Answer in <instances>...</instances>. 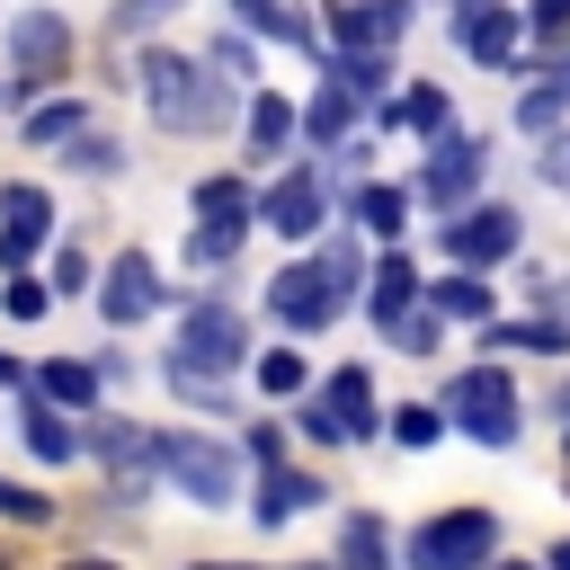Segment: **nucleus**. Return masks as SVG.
<instances>
[{
    "mask_svg": "<svg viewBox=\"0 0 570 570\" xmlns=\"http://www.w3.org/2000/svg\"><path fill=\"white\" fill-rule=\"evenodd\" d=\"M356 223H365V232H383V240H392V232H401V223H410V196H401V187H365V196H356Z\"/></svg>",
    "mask_w": 570,
    "mask_h": 570,
    "instance_id": "obj_25",
    "label": "nucleus"
},
{
    "mask_svg": "<svg viewBox=\"0 0 570 570\" xmlns=\"http://www.w3.org/2000/svg\"><path fill=\"white\" fill-rule=\"evenodd\" d=\"M445 419H454L472 445H508V436H517V383H508L499 365H463V374L445 383Z\"/></svg>",
    "mask_w": 570,
    "mask_h": 570,
    "instance_id": "obj_4",
    "label": "nucleus"
},
{
    "mask_svg": "<svg viewBox=\"0 0 570 570\" xmlns=\"http://www.w3.org/2000/svg\"><path fill=\"white\" fill-rule=\"evenodd\" d=\"M392 338H401L410 356H436V338H445V321H436V312H401V321H392Z\"/></svg>",
    "mask_w": 570,
    "mask_h": 570,
    "instance_id": "obj_30",
    "label": "nucleus"
},
{
    "mask_svg": "<svg viewBox=\"0 0 570 570\" xmlns=\"http://www.w3.org/2000/svg\"><path fill=\"white\" fill-rule=\"evenodd\" d=\"M543 570H570V534H561V543H552V561H543Z\"/></svg>",
    "mask_w": 570,
    "mask_h": 570,
    "instance_id": "obj_39",
    "label": "nucleus"
},
{
    "mask_svg": "<svg viewBox=\"0 0 570 570\" xmlns=\"http://www.w3.org/2000/svg\"><path fill=\"white\" fill-rule=\"evenodd\" d=\"M428 312H436V321H445V312H454V321H472V312H490V285H481L472 267H454V276L436 285V303H428Z\"/></svg>",
    "mask_w": 570,
    "mask_h": 570,
    "instance_id": "obj_23",
    "label": "nucleus"
},
{
    "mask_svg": "<svg viewBox=\"0 0 570 570\" xmlns=\"http://www.w3.org/2000/svg\"><path fill=\"white\" fill-rule=\"evenodd\" d=\"M392 436H401V445H436V436H445V410L410 401V410H392Z\"/></svg>",
    "mask_w": 570,
    "mask_h": 570,
    "instance_id": "obj_29",
    "label": "nucleus"
},
{
    "mask_svg": "<svg viewBox=\"0 0 570 570\" xmlns=\"http://www.w3.org/2000/svg\"><path fill=\"white\" fill-rule=\"evenodd\" d=\"M134 71H142V89H151V107H160V125H214V116L232 107V89H223L214 71H196V62H178V53H142Z\"/></svg>",
    "mask_w": 570,
    "mask_h": 570,
    "instance_id": "obj_3",
    "label": "nucleus"
},
{
    "mask_svg": "<svg viewBox=\"0 0 570 570\" xmlns=\"http://www.w3.org/2000/svg\"><path fill=\"white\" fill-rule=\"evenodd\" d=\"M36 240H45V187H0V267H27L36 258Z\"/></svg>",
    "mask_w": 570,
    "mask_h": 570,
    "instance_id": "obj_14",
    "label": "nucleus"
},
{
    "mask_svg": "<svg viewBox=\"0 0 570 570\" xmlns=\"http://www.w3.org/2000/svg\"><path fill=\"white\" fill-rule=\"evenodd\" d=\"M62 53H71V18H53V9H18V18H9V62H18L27 80L53 71Z\"/></svg>",
    "mask_w": 570,
    "mask_h": 570,
    "instance_id": "obj_12",
    "label": "nucleus"
},
{
    "mask_svg": "<svg viewBox=\"0 0 570 570\" xmlns=\"http://www.w3.org/2000/svg\"><path fill=\"white\" fill-rule=\"evenodd\" d=\"M9 312H18V321H36V312H45V285H27V276H18V285H9Z\"/></svg>",
    "mask_w": 570,
    "mask_h": 570,
    "instance_id": "obj_36",
    "label": "nucleus"
},
{
    "mask_svg": "<svg viewBox=\"0 0 570 570\" xmlns=\"http://www.w3.org/2000/svg\"><path fill=\"white\" fill-rule=\"evenodd\" d=\"M151 472H169V481H178L196 508H232V481H240L232 445H214V436H196V428L151 436Z\"/></svg>",
    "mask_w": 570,
    "mask_h": 570,
    "instance_id": "obj_1",
    "label": "nucleus"
},
{
    "mask_svg": "<svg viewBox=\"0 0 570 570\" xmlns=\"http://www.w3.org/2000/svg\"><path fill=\"white\" fill-rule=\"evenodd\" d=\"M561 107H570V71H561V80H543V89H534V98H525L517 116H525V125H552Z\"/></svg>",
    "mask_w": 570,
    "mask_h": 570,
    "instance_id": "obj_31",
    "label": "nucleus"
},
{
    "mask_svg": "<svg viewBox=\"0 0 570 570\" xmlns=\"http://www.w3.org/2000/svg\"><path fill=\"white\" fill-rule=\"evenodd\" d=\"M27 445H36L45 463H71V454H80V428H62V410H27Z\"/></svg>",
    "mask_w": 570,
    "mask_h": 570,
    "instance_id": "obj_24",
    "label": "nucleus"
},
{
    "mask_svg": "<svg viewBox=\"0 0 570 570\" xmlns=\"http://www.w3.org/2000/svg\"><path fill=\"white\" fill-rule=\"evenodd\" d=\"M0 570H9V561H0Z\"/></svg>",
    "mask_w": 570,
    "mask_h": 570,
    "instance_id": "obj_43",
    "label": "nucleus"
},
{
    "mask_svg": "<svg viewBox=\"0 0 570 570\" xmlns=\"http://www.w3.org/2000/svg\"><path fill=\"white\" fill-rule=\"evenodd\" d=\"M543 178H552V187H570V151H543Z\"/></svg>",
    "mask_w": 570,
    "mask_h": 570,
    "instance_id": "obj_38",
    "label": "nucleus"
},
{
    "mask_svg": "<svg viewBox=\"0 0 570 570\" xmlns=\"http://www.w3.org/2000/svg\"><path fill=\"white\" fill-rule=\"evenodd\" d=\"M534 27H543V36H561V27H570V0H534Z\"/></svg>",
    "mask_w": 570,
    "mask_h": 570,
    "instance_id": "obj_37",
    "label": "nucleus"
},
{
    "mask_svg": "<svg viewBox=\"0 0 570 570\" xmlns=\"http://www.w3.org/2000/svg\"><path fill=\"white\" fill-rule=\"evenodd\" d=\"M53 285H62V294H80V285H89V258H80V249H62V258H53Z\"/></svg>",
    "mask_w": 570,
    "mask_h": 570,
    "instance_id": "obj_35",
    "label": "nucleus"
},
{
    "mask_svg": "<svg viewBox=\"0 0 570 570\" xmlns=\"http://www.w3.org/2000/svg\"><path fill=\"white\" fill-rule=\"evenodd\" d=\"M338 561H347V570H392L383 517H347V525H338Z\"/></svg>",
    "mask_w": 570,
    "mask_h": 570,
    "instance_id": "obj_18",
    "label": "nucleus"
},
{
    "mask_svg": "<svg viewBox=\"0 0 570 570\" xmlns=\"http://www.w3.org/2000/svg\"><path fill=\"white\" fill-rule=\"evenodd\" d=\"M303 508H321V481L267 463V481H258V525H285V517H303Z\"/></svg>",
    "mask_w": 570,
    "mask_h": 570,
    "instance_id": "obj_15",
    "label": "nucleus"
},
{
    "mask_svg": "<svg viewBox=\"0 0 570 570\" xmlns=\"http://www.w3.org/2000/svg\"><path fill=\"white\" fill-rule=\"evenodd\" d=\"M401 116H410L419 134H436V125H445V89H410V98H401Z\"/></svg>",
    "mask_w": 570,
    "mask_h": 570,
    "instance_id": "obj_32",
    "label": "nucleus"
},
{
    "mask_svg": "<svg viewBox=\"0 0 570 570\" xmlns=\"http://www.w3.org/2000/svg\"><path fill=\"white\" fill-rule=\"evenodd\" d=\"M0 517H18V525H45V499H36L27 481H0Z\"/></svg>",
    "mask_w": 570,
    "mask_h": 570,
    "instance_id": "obj_33",
    "label": "nucleus"
},
{
    "mask_svg": "<svg viewBox=\"0 0 570 570\" xmlns=\"http://www.w3.org/2000/svg\"><path fill=\"white\" fill-rule=\"evenodd\" d=\"M36 383H45V401H62V410H89V401H98V365H71V356L45 365Z\"/></svg>",
    "mask_w": 570,
    "mask_h": 570,
    "instance_id": "obj_22",
    "label": "nucleus"
},
{
    "mask_svg": "<svg viewBox=\"0 0 570 570\" xmlns=\"http://www.w3.org/2000/svg\"><path fill=\"white\" fill-rule=\"evenodd\" d=\"M240 232H249V187L240 178H205L196 187V240H187V258L196 267H232Z\"/></svg>",
    "mask_w": 570,
    "mask_h": 570,
    "instance_id": "obj_6",
    "label": "nucleus"
},
{
    "mask_svg": "<svg viewBox=\"0 0 570 570\" xmlns=\"http://www.w3.org/2000/svg\"><path fill=\"white\" fill-rule=\"evenodd\" d=\"M294 134H303V116H294L285 98H249V151H258V160H285Z\"/></svg>",
    "mask_w": 570,
    "mask_h": 570,
    "instance_id": "obj_16",
    "label": "nucleus"
},
{
    "mask_svg": "<svg viewBox=\"0 0 570 570\" xmlns=\"http://www.w3.org/2000/svg\"><path fill=\"white\" fill-rule=\"evenodd\" d=\"M481 570H543V561H499V552H490V561H481Z\"/></svg>",
    "mask_w": 570,
    "mask_h": 570,
    "instance_id": "obj_40",
    "label": "nucleus"
},
{
    "mask_svg": "<svg viewBox=\"0 0 570 570\" xmlns=\"http://www.w3.org/2000/svg\"><path fill=\"white\" fill-rule=\"evenodd\" d=\"M267 312H276V330H294V338H303V330H330V321L347 312V294H338V285L321 276V258H312V267H276Z\"/></svg>",
    "mask_w": 570,
    "mask_h": 570,
    "instance_id": "obj_8",
    "label": "nucleus"
},
{
    "mask_svg": "<svg viewBox=\"0 0 570 570\" xmlns=\"http://www.w3.org/2000/svg\"><path fill=\"white\" fill-rule=\"evenodd\" d=\"M365 98L347 89V80H330L321 98H312V116H303V134H321V142H347V116H356Z\"/></svg>",
    "mask_w": 570,
    "mask_h": 570,
    "instance_id": "obj_20",
    "label": "nucleus"
},
{
    "mask_svg": "<svg viewBox=\"0 0 570 570\" xmlns=\"http://www.w3.org/2000/svg\"><path fill=\"white\" fill-rule=\"evenodd\" d=\"M490 552H499V517H490V508H445V517H428V525L401 543L410 570H481Z\"/></svg>",
    "mask_w": 570,
    "mask_h": 570,
    "instance_id": "obj_2",
    "label": "nucleus"
},
{
    "mask_svg": "<svg viewBox=\"0 0 570 570\" xmlns=\"http://www.w3.org/2000/svg\"><path fill=\"white\" fill-rule=\"evenodd\" d=\"M401 27H410V9H401V0H365V9H347V18H338V36H347V45H365V53H374V45H392Z\"/></svg>",
    "mask_w": 570,
    "mask_h": 570,
    "instance_id": "obj_17",
    "label": "nucleus"
},
{
    "mask_svg": "<svg viewBox=\"0 0 570 570\" xmlns=\"http://www.w3.org/2000/svg\"><path fill=\"white\" fill-rule=\"evenodd\" d=\"M499 347H570V330H552V321H508V330H499V321H490V356H499Z\"/></svg>",
    "mask_w": 570,
    "mask_h": 570,
    "instance_id": "obj_26",
    "label": "nucleus"
},
{
    "mask_svg": "<svg viewBox=\"0 0 570 570\" xmlns=\"http://www.w3.org/2000/svg\"><path fill=\"white\" fill-rule=\"evenodd\" d=\"M240 356H249V330H240L232 303H196V312L178 321V356H169V365H187V374H205V365L232 374Z\"/></svg>",
    "mask_w": 570,
    "mask_h": 570,
    "instance_id": "obj_7",
    "label": "nucleus"
},
{
    "mask_svg": "<svg viewBox=\"0 0 570 570\" xmlns=\"http://www.w3.org/2000/svg\"><path fill=\"white\" fill-rule=\"evenodd\" d=\"M463 45H472L481 62H499V71H508V45H517V18H508V9L490 0L481 18H463Z\"/></svg>",
    "mask_w": 570,
    "mask_h": 570,
    "instance_id": "obj_19",
    "label": "nucleus"
},
{
    "mask_svg": "<svg viewBox=\"0 0 570 570\" xmlns=\"http://www.w3.org/2000/svg\"><path fill=\"white\" fill-rule=\"evenodd\" d=\"M62 134H80V98H53L27 116V142H62Z\"/></svg>",
    "mask_w": 570,
    "mask_h": 570,
    "instance_id": "obj_28",
    "label": "nucleus"
},
{
    "mask_svg": "<svg viewBox=\"0 0 570 570\" xmlns=\"http://www.w3.org/2000/svg\"><path fill=\"white\" fill-rule=\"evenodd\" d=\"M294 428H303L312 445H356V436H374V383H365L356 365H338L321 392H303Z\"/></svg>",
    "mask_w": 570,
    "mask_h": 570,
    "instance_id": "obj_5",
    "label": "nucleus"
},
{
    "mask_svg": "<svg viewBox=\"0 0 570 570\" xmlns=\"http://www.w3.org/2000/svg\"><path fill=\"white\" fill-rule=\"evenodd\" d=\"M249 214H258L276 240H312V232H321V178H312V169H285Z\"/></svg>",
    "mask_w": 570,
    "mask_h": 570,
    "instance_id": "obj_10",
    "label": "nucleus"
},
{
    "mask_svg": "<svg viewBox=\"0 0 570 570\" xmlns=\"http://www.w3.org/2000/svg\"><path fill=\"white\" fill-rule=\"evenodd\" d=\"M151 303H160V267H151L142 249H125V258L107 267V294H98V312H107L116 330H134V321H142Z\"/></svg>",
    "mask_w": 570,
    "mask_h": 570,
    "instance_id": "obj_13",
    "label": "nucleus"
},
{
    "mask_svg": "<svg viewBox=\"0 0 570 570\" xmlns=\"http://www.w3.org/2000/svg\"><path fill=\"white\" fill-rule=\"evenodd\" d=\"M410 294H419L410 258H383V267H374V294H365V303H374V321H401V312H410Z\"/></svg>",
    "mask_w": 570,
    "mask_h": 570,
    "instance_id": "obj_21",
    "label": "nucleus"
},
{
    "mask_svg": "<svg viewBox=\"0 0 570 570\" xmlns=\"http://www.w3.org/2000/svg\"><path fill=\"white\" fill-rule=\"evenodd\" d=\"M481 160H490V142H481V134H445V142L428 151V169H419V205H428V214L463 205V196H472V178H481Z\"/></svg>",
    "mask_w": 570,
    "mask_h": 570,
    "instance_id": "obj_9",
    "label": "nucleus"
},
{
    "mask_svg": "<svg viewBox=\"0 0 570 570\" xmlns=\"http://www.w3.org/2000/svg\"><path fill=\"white\" fill-rule=\"evenodd\" d=\"M258 383H267L276 401H303V383H312V374H303V356H294V347H276V356H258Z\"/></svg>",
    "mask_w": 570,
    "mask_h": 570,
    "instance_id": "obj_27",
    "label": "nucleus"
},
{
    "mask_svg": "<svg viewBox=\"0 0 570 570\" xmlns=\"http://www.w3.org/2000/svg\"><path fill=\"white\" fill-rule=\"evenodd\" d=\"M71 570H116V561H71Z\"/></svg>",
    "mask_w": 570,
    "mask_h": 570,
    "instance_id": "obj_42",
    "label": "nucleus"
},
{
    "mask_svg": "<svg viewBox=\"0 0 570 570\" xmlns=\"http://www.w3.org/2000/svg\"><path fill=\"white\" fill-rule=\"evenodd\" d=\"M445 249H454L463 267H490V258H508V249H517V214H508V205L445 214Z\"/></svg>",
    "mask_w": 570,
    "mask_h": 570,
    "instance_id": "obj_11",
    "label": "nucleus"
},
{
    "mask_svg": "<svg viewBox=\"0 0 570 570\" xmlns=\"http://www.w3.org/2000/svg\"><path fill=\"white\" fill-rule=\"evenodd\" d=\"M232 9H240V18H249V27H285V36H303V27H294V18H285V9H276V0H232Z\"/></svg>",
    "mask_w": 570,
    "mask_h": 570,
    "instance_id": "obj_34",
    "label": "nucleus"
},
{
    "mask_svg": "<svg viewBox=\"0 0 570 570\" xmlns=\"http://www.w3.org/2000/svg\"><path fill=\"white\" fill-rule=\"evenodd\" d=\"M9 383H18V365H9V356H0V392H9Z\"/></svg>",
    "mask_w": 570,
    "mask_h": 570,
    "instance_id": "obj_41",
    "label": "nucleus"
}]
</instances>
